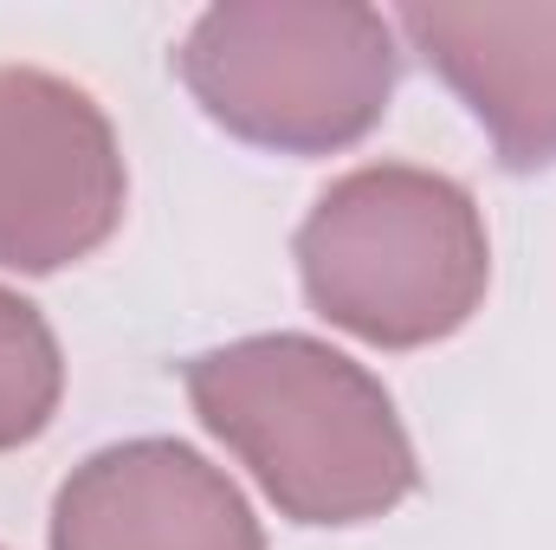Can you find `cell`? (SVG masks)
<instances>
[{
	"instance_id": "cell-1",
	"label": "cell",
	"mask_w": 556,
	"mask_h": 550,
	"mask_svg": "<svg viewBox=\"0 0 556 550\" xmlns=\"http://www.w3.org/2000/svg\"><path fill=\"white\" fill-rule=\"evenodd\" d=\"M188 402L291 525L350 532L389 518L420 486L415 440L389 389L304 330L194 357Z\"/></svg>"
},
{
	"instance_id": "cell-2",
	"label": "cell",
	"mask_w": 556,
	"mask_h": 550,
	"mask_svg": "<svg viewBox=\"0 0 556 550\" xmlns=\"http://www.w3.org/2000/svg\"><path fill=\"white\" fill-rule=\"evenodd\" d=\"M298 278L317 317L376 343L427 350L472 324L492 285L479 201L415 162L337 175L298 227Z\"/></svg>"
},
{
	"instance_id": "cell-3",
	"label": "cell",
	"mask_w": 556,
	"mask_h": 550,
	"mask_svg": "<svg viewBox=\"0 0 556 550\" xmlns=\"http://www.w3.org/2000/svg\"><path fill=\"white\" fill-rule=\"evenodd\" d=\"M175 72L227 137L337 155L382 124L402 52L395 20L356 0H227L188 26Z\"/></svg>"
},
{
	"instance_id": "cell-4",
	"label": "cell",
	"mask_w": 556,
	"mask_h": 550,
	"mask_svg": "<svg viewBox=\"0 0 556 550\" xmlns=\"http://www.w3.org/2000/svg\"><path fill=\"white\" fill-rule=\"evenodd\" d=\"M124 149L98 98L39 65H0V266L65 273L124 221Z\"/></svg>"
},
{
	"instance_id": "cell-5",
	"label": "cell",
	"mask_w": 556,
	"mask_h": 550,
	"mask_svg": "<svg viewBox=\"0 0 556 550\" xmlns=\"http://www.w3.org/2000/svg\"><path fill=\"white\" fill-rule=\"evenodd\" d=\"M52 550H266V532L207 453L142 434L65 473Z\"/></svg>"
},
{
	"instance_id": "cell-6",
	"label": "cell",
	"mask_w": 556,
	"mask_h": 550,
	"mask_svg": "<svg viewBox=\"0 0 556 550\" xmlns=\"http://www.w3.org/2000/svg\"><path fill=\"white\" fill-rule=\"evenodd\" d=\"M395 33L446 78L511 175L556 162V7H402Z\"/></svg>"
},
{
	"instance_id": "cell-7",
	"label": "cell",
	"mask_w": 556,
	"mask_h": 550,
	"mask_svg": "<svg viewBox=\"0 0 556 550\" xmlns=\"http://www.w3.org/2000/svg\"><path fill=\"white\" fill-rule=\"evenodd\" d=\"M65 396V357L33 298L0 285V453L39 440Z\"/></svg>"
}]
</instances>
